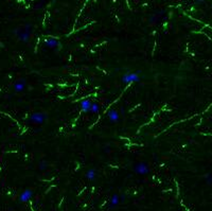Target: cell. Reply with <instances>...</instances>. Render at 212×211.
<instances>
[{
    "instance_id": "6da1fadb",
    "label": "cell",
    "mask_w": 212,
    "mask_h": 211,
    "mask_svg": "<svg viewBox=\"0 0 212 211\" xmlns=\"http://www.w3.org/2000/svg\"><path fill=\"white\" fill-rule=\"evenodd\" d=\"M139 72H126L122 75L121 82L123 84H129V83H138L140 82V77L138 74Z\"/></svg>"
},
{
    "instance_id": "7a4b0ae2",
    "label": "cell",
    "mask_w": 212,
    "mask_h": 211,
    "mask_svg": "<svg viewBox=\"0 0 212 211\" xmlns=\"http://www.w3.org/2000/svg\"><path fill=\"white\" fill-rule=\"evenodd\" d=\"M30 28H31L30 24H27L26 28H24V30H22V31L15 30V33H16L17 36H18L19 41H21L22 43H28V41H30V37H31Z\"/></svg>"
},
{
    "instance_id": "3957f363",
    "label": "cell",
    "mask_w": 212,
    "mask_h": 211,
    "mask_svg": "<svg viewBox=\"0 0 212 211\" xmlns=\"http://www.w3.org/2000/svg\"><path fill=\"white\" fill-rule=\"evenodd\" d=\"M48 119V116L45 113H34L30 116V121L35 124H41Z\"/></svg>"
},
{
    "instance_id": "277c9868",
    "label": "cell",
    "mask_w": 212,
    "mask_h": 211,
    "mask_svg": "<svg viewBox=\"0 0 212 211\" xmlns=\"http://www.w3.org/2000/svg\"><path fill=\"white\" fill-rule=\"evenodd\" d=\"M134 171L139 175H146L149 172V168L146 163H139L134 166Z\"/></svg>"
},
{
    "instance_id": "5b68a950",
    "label": "cell",
    "mask_w": 212,
    "mask_h": 211,
    "mask_svg": "<svg viewBox=\"0 0 212 211\" xmlns=\"http://www.w3.org/2000/svg\"><path fill=\"white\" fill-rule=\"evenodd\" d=\"M33 197V191L31 189H26L24 191H22L21 194L19 195V202L20 203H27Z\"/></svg>"
},
{
    "instance_id": "8992f818",
    "label": "cell",
    "mask_w": 212,
    "mask_h": 211,
    "mask_svg": "<svg viewBox=\"0 0 212 211\" xmlns=\"http://www.w3.org/2000/svg\"><path fill=\"white\" fill-rule=\"evenodd\" d=\"M45 45H46L48 48L55 49V48L59 47V46H61V43L59 41V39L50 37V38H46V39H45Z\"/></svg>"
},
{
    "instance_id": "52a82bcc",
    "label": "cell",
    "mask_w": 212,
    "mask_h": 211,
    "mask_svg": "<svg viewBox=\"0 0 212 211\" xmlns=\"http://www.w3.org/2000/svg\"><path fill=\"white\" fill-rule=\"evenodd\" d=\"M107 117H108L109 121L113 122V123L118 122L120 119V115L118 114V112L115 109H109L108 112H107Z\"/></svg>"
},
{
    "instance_id": "ba28073f",
    "label": "cell",
    "mask_w": 212,
    "mask_h": 211,
    "mask_svg": "<svg viewBox=\"0 0 212 211\" xmlns=\"http://www.w3.org/2000/svg\"><path fill=\"white\" fill-rule=\"evenodd\" d=\"M91 101L88 99H85V100H82L80 102V107L81 109L83 110L84 113H90V107H91Z\"/></svg>"
},
{
    "instance_id": "9c48e42d",
    "label": "cell",
    "mask_w": 212,
    "mask_h": 211,
    "mask_svg": "<svg viewBox=\"0 0 212 211\" xmlns=\"http://www.w3.org/2000/svg\"><path fill=\"white\" fill-rule=\"evenodd\" d=\"M120 202H121V199H120V195L119 194H113V196L110 197V201H109L110 207L113 208V207H116V206H118L120 204Z\"/></svg>"
},
{
    "instance_id": "30bf717a",
    "label": "cell",
    "mask_w": 212,
    "mask_h": 211,
    "mask_svg": "<svg viewBox=\"0 0 212 211\" xmlns=\"http://www.w3.org/2000/svg\"><path fill=\"white\" fill-rule=\"evenodd\" d=\"M85 176H86V178L88 179V181H95V177H97V172H95V169H89L86 172V174H85Z\"/></svg>"
},
{
    "instance_id": "8fae6325",
    "label": "cell",
    "mask_w": 212,
    "mask_h": 211,
    "mask_svg": "<svg viewBox=\"0 0 212 211\" xmlns=\"http://www.w3.org/2000/svg\"><path fill=\"white\" fill-rule=\"evenodd\" d=\"M26 87V83L23 81H18L14 84V90L16 92H21Z\"/></svg>"
},
{
    "instance_id": "7c38bea8",
    "label": "cell",
    "mask_w": 212,
    "mask_h": 211,
    "mask_svg": "<svg viewBox=\"0 0 212 211\" xmlns=\"http://www.w3.org/2000/svg\"><path fill=\"white\" fill-rule=\"evenodd\" d=\"M100 112V105L98 103H92L90 107V113L92 114H98Z\"/></svg>"
},
{
    "instance_id": "4fadbf2b",
    "label": "cell",
    "mask_w": 212,
    "mask_h": 211,
    "mask_svg": "<svg viewBox=\"0 0 212 211\" xmlns=\"http://www.w3.org/2000/svg\"><path fill=\"white\" fill-rule=\"evenodd\" d=\"M47 166H48V163H47L46 161H41V163H39V169H41V170H46Z\"/></svg>"
},
{
    "instance_id": "5bb4252c",
    "label": "cell",
    "mask_w": 212,
    "mask_h": 211,
    "mask_svg": "<svg viewBox=\"0 0 212 211\" xmlns=\"http://www.w3.org/2000/svg\"><path fill=\"white\" fill-rule=\"evenodd\" d=\"M207 181H208L209 184H212V174L207 175Z\"/></svg>"
}]
</instances>
